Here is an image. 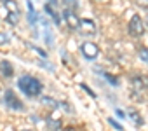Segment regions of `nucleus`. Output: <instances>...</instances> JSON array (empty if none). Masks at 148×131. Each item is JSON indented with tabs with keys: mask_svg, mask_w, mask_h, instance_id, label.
<instances>
[{
	"mask_svg": "<svg viewBox=\"0 0 148 131\" xmlns=\"http://www.w3.org/2000/svg\"><path fill=\"white\" fill-rule=\"evenodd\" d=\"M18 86H19V89H21L26 96H30V98L38 96V94L42 93V89H44L42 82H40L38 79L32 77V75H23V77H19Z\"/></svg>",
	"mask_w": 148,
	"mask_h": 131,
	"instance_id": "f257e3e1",
	"label": "nucleus"
},
{
	"mask_svg": "<svg viewBox=\"0 0 148 131\" xmlns=\"http://www.w3.org/2000/svg\"><path fill=\"white\" fill-rule=\"evenodd\" d=\"M127 32H129V35L134 37V39H138V37H141V35L145 33V23H143V19H141L138 14H134V16L131 18L129 26H127Z\"/></svg>",
	"mask_w": 148,
	"mask_h": 131,
	"instance_id": "f03ea898",
	"label": "nucleus"
},
{
	"mask_svg": "<svg viewBox=\"0 0 148 131\" xmlns=\"http://www.w3.org/2000/svg\"><path fill=\"white\" fill-rule=\"evenodd\" d=\"M2 4L5 6V9L9 11V16H7V21L11 25H18L19 21V7L14 0H2Z\"/></svg>",
	"mask_w": 148,
	"mask_h": 131,
	"instance_id": "7ed1b4c3",
	"label": "nucleus"
},
{
	"mask_svg": "<svg viewBox=\"0 0 148 131\" xmlns=\"http://www.w3.org/2000/svg\"><path fill=\"white\" fill-rule=\"evenodd\" d=\"M4 101H5V105H7L11 110H23V108H25L23 101H21V100L16 96V93H14L12 89H7V91H5Z\"/></svg>",
	"mask_w": 148,
	"mask_h": 131,
	"instance_id": "20e7f679",
	"label": "nucleus"
},
{
	"mask_svg": "<svg viewBox=\"0 0 148 131\" xmlns=\"http://www.w3.org/2000/svg\"><path fill=\"white\" fill-rule=\"evenodd\" d=\"M80 51H82V56H84L86 59H96V58L99 56V49H98V46L92 44V42H84V44L80 46Z\"/></svg>",
	"mask_w": 148,
	"mask_h": 131,
	"instance_id": "39448f33",
	"label": "nucleus"
},
{
	"mask_svg": "<svg viewBox=\"0 0 148 131\" xmlns=\"http://www.w3.org/2000/svg\"><path fill=\"white\" fill-rule=\"evenodd\" d=\"M79 30L84 33V35H96L98 33V26L92 19H80L79 23Z\"/></svg>",
	"mask_w": 148,
	"mask_h": 131,
	"instance_id": "423d86ee",
	"label": "nucleus"
},
{
	"mask_svg": "<svg viewBox=\"0 0 148 131\" xmlns=\"http://www.w3.org/2000/svg\"><path fill=\"white\" fill-rule=\"evenodd\" d=\"M63 18H64V21L68 23V26L71 28V30H79V23H80V18L73 12L71 9H64L63 11Z\"/></svg>",
	"mask_w": 148,
	"mask_h": 131,
	"instance_id": "0eeeda50",
	"label": "nucleus"
},
{
	"mask_svg": "<svg viewBox=\"0 0 148 131\" xmlns=\"http://www.w3.org/2000/svg\"><path fill=\"white\" fill-rule=\"evenodd\" d=\"M131 84H132V88L134 89H138V91H145V89H148V77H145V75H131Z\"/></svg>",
	"mask_w": 148,
	"mask_h": 131,
	"instance_id": "6e6552de",
	"label": "nucleus"
},
{
	"mask_svg": "<svg viewBox=\"0 0 148 131\" xmlns=\"http://www.w3.org/2000/svg\"><path fill=\"white\" fill-rule=\"evenodd\" d=\"M0 74H2L4 77H12V74H14L12 63L7 61V59H2V61H0Z\"/></svg>",
	"mask_w": 148,
	"mask_h": 131,
	"instance_id": "1a4fd4ad",
	"label": "nucleus"
},
{
	"mask_svg": "<svg viewBox=\"0 0 148 131\" xmlns=\"http://www.w3.org/2000/svg\"><path fill=\"white\" fill-rule=\"evenodd\" d=\"M47 124H49V128H51V129H54V131H58V129L61 128V121H59V117H56V119H54V115H52V114L47 117Z\"/></svg>",
	"mask_w": 148,
	"mask_h": 131,
	"instance_id": "9d476101",
	"label": "nucleus"
},
{
	"mask_svg": "<svg viewBox=\"0 0 148 131\" xmlns=\"http://www.w3.org/2000/svg\"><path fill=\"white\" fill-rule=\"evenodd\" d=\"M129 115H131V119L134 121V124H138V126H143V117L139 115V112H136L134 108H129Z\"/></svg>",
	"mask_w": 148,
	"mask_h": 131,
	"instance_id": "9b49d317",
	"label": "nucleus"
},
{
	"mask_svg": "<svg viewBox=\"0 0 148 131\" xmlns=\"http://www.w3.org/2000/svg\"><path fill=\"white\" fill-rule=\"evenodd\" d=\"M45 12H47V14H49V16L54 19V23H56V25H59V23H61V18L58 16V12H56V11L51 7V6H45Z\"/></svg>",
	"mask_w": 148,
	"mask_h": 131,
	"instance_id": "f8f14e48",
	"label": "nucleus"
},
{
	"mask_svg": "<svg viewBox=\"0 0 148 131\" xmlns=\"http://www.w3.org/2000/svg\"><path fill=\"white\" fill-rule=\"evenodd\" d=\"M28 19H30V23H35L37 21V16H35V9H33L32 0H28Z\"/></svg>",
	"mask_w": 148,
	"mask_h": 131,
	"instance_id": "ddd939ff",
	"label": "nucleus"
},
{
	"mask_svg": "<svg viewBox=\"0 0 148 131\" xmlns=\"http://www.w3.org/2000/svg\"><path fill=\"white\" fill-rule=\"evenodd\" d=\"M138 56L143 63H148V47H139L138 49Z\"/></svg>",
	"mask_w": 148,
	"mask_h": 131,
	"instance_id": "4468645a",
	"label": "nucleus"
},
{
	"mask_svg": "<svg viewBox=\"0 0 148 131\" xmlns=\"http://www.w3.org/2000/svg\"><path fill=\"white\" fill-rule=\"evenodd\" d=\"M64 6H66V9H77V0H64Z\"/></svg>",
	"mask_w": 148,
	"mask_h": 131,
	"instance_id": "2eb2a0df",
	"label": "nucleus"
},
{
	"mask_svg": "<svg viewBox=\"0 0 148 131\" xmlns=\"http://www.w3.org/2000/svg\"><path fill=\"white\" fill-rule=\"evenodd\" d=\"M108 122H110V126H113L117 131H124V128H122V126H120V124H119L115 119H112V117H110V119H108Z\"/></svg>",
	"mask_w": 148,
	"mask_h": 131,
	"instance_id": "dca6fc26",
	"label": "nucleus"
},
{
	"mask_svg": "<svg viewBox=\"0 0 148 131\" xmlns=\"http://www.w3.org/2000/svg\"><path fill=\"white\" fill-rule=\"evenodd\" d=\"M7 42H9V35L4 33V32H0V46H4V44H7Z\"/></svg>",
	"mask_w": 148,
	"mask_h": 131,
	"instance_id": "f3484780",
	"label": "nucleus"
},
{
	"mask_svg": "<svg viewBox=\"0 0 148 131\" xmlns=\"http://www.w3.org/2000/svg\"><path fill=\"white\" fill-rule=\"evenodd\" d=\"M105 77L112 82V86H119V79H117V77H113V75H110V74H105Z\"/></svg>",
	"mask_w": 148,
	"mask_h": 131,
	"instance_id": "a211bd4d",
	"label": "nucleus"
},
{
	"mask_svg": "<svg viewBox=\"0 0 148 131\" xmlns=\"http://www.w3.org/2000/svg\"><path fill=\"white\" fill-rule=\"evenodd\" d=\"M136 4H138L139 7H143V9L148 11V0H136Z\"/></svg>",
	"mask_w": 148,
	"mask_h": 131,
	"instance_id": "6ab92c4d",
	"label": "nucleus"
},
{
	"mask_svg": "<svg viewBox=\"0 0 148 131\" xmlns=\"http://www.w3.org/2000/svg\"><path fill=\"white\" fill-rule=\"evenodd\" d=\"M33 49H35V51H37V52H38V54H40V58H44V59H45V58H47V54H45V51H42V49H40V47H35V46H33Z\"/></svg>",
	"mask_w": 148,
	"mask_h": 131,
	"instance_id": "aec40b11",
	"label": "nucleus"
},
{
	"mask_svg": "<svg viewBox=\"0 0 148 131\" xmlns=\"http://www.w3.org/2000/svg\"><path fill=\"white\" fill-rule=\"evenodd\" d=\"M44 101H45V103H49V105H52L54 108L58 107V103H56V101H52V100H49V96H44Z\"/></svg>",
	"mask_w": 148,
	"mask_h": 131,
	"instance_id": "412c9836",
	"label": "nucleus"
},
{
	"mask_svg": "<svg viewBox=\"0 0 148 131\" xmlns=\"http://www.w3.org/2000/svg\"><path fill=\"white\" fill-rule=\"evenodd\" d=\"M82 88H84V89H86V91H87V93H89V94H91V96H94V93H92V91H91V89H89V88H87V86H86V84H82Z\"/></svg>",
	"mask_w": 148,
	"mask_h": 131,
	"instance_id": "4be33fe9",
	"label": "nucleus"
},
{
	"mask_svg": "<svg viewBox=\"0 0 148 131\" xmlns=\"http://www.w3.org/2000/svg\"><path fill=\"white\" fill-rule=\"evenodd\" d=\"M64 131H79V129L73 128V126H68V128H64Z\"/></svg>",
	"mask_w": 148,
	"mask_h": 131,
	"instance_id": "5701e85b",
	"label": "nucleus"
},
{
	"mask_svg": "<svg viewBox=\"0 0 148 131\" xmlns=\"http://www.w3.org/2000/svg\"><path fill=\"white\" fill-rule=\"evenodd\" d=\"M115 112H117V115H119V117H125V114H124V110H115Z\"/></svg>",
	"mask_w": 148,
	"mask_h": 131,
	"instance_id": "b1692460",
	"label": "nucleus"
},
{
	"mask_svg": "<svg viewBox=\"0 0 148 131\" xmlns=\"http://www.w3.org/2000/svg\"><path fill=\"white\" fill-rule=\"evenodd\" d=\"M49 2H51V4H52V6H54V7H56V6H58V0H49Z\"/></svg>",
	"mask_w": 148,
	"mask_h": 131,
	"instance_id": "393cba45",
	"label": "nucleus"
},
{
	"mask_svg": "<svg viewBox=\"0 0 148 131\" xmlns=\"http://www.w3.org/2000/svg\"><path fill=\"white\" fill-rule=\"evenodd\" d=\"M23 131H33V129H23Z\"/></svg>",
	"mask_w": 148,
	"mask_h": 131,
	"instance_id": "a878e982",
	"label": "nucleus"
},
{
	"mask_svg": "<svg viewBox=\"0 0 148 131\" xmlns=\"http://www.w3.org/2000/svg\"><path fill=\"white\" fill-rule=\"evenodd\" d=\"M146 25H148V16H146Z\"/></svg>",
	"mask_w": 148,
	"mask_h": 131,
	"instance_id": "bb28decb",
	"label": "nucleus"
}]
</instances>
